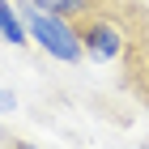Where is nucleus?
<instances>
[{
    "label": "nucleus",
    "mask_w": 149,
    "mask_h": 149,
    "mask_svg": "<svg viewBox=\"0 0 149 149\" xmlns=\"http://www.w3.org/2000/svg\"><path fill=\"white\" fill-rule=\"evenodd\" d=\"M17 13H22V22H26V30H30V38H34V43L43 47L51 60H60V64H77V60L85 56L81 34H77V22L38 9L34 0H22V4H17Z\"/></svg>",
    "instance_id": "obj_1"
},
{
    "label": "nucleus",
    "mask_w": 149,
    "mask_h": 149,
    "mask_svg": "<svg viewBox=\"0 0 149 149\" xmlns=\"http://www.w3.org/2000/svg\"><path fill=\"white\" fill-rule=\"evenodd\" d=\"M38 9L56 13V17H68V22H81V17H90V13H98L102 4H111V0H34Z\"/></svg>",
    "instance_id": "obj_2"
},
{
    "label": "nucleus",
    "mask_w": 149,
    "mask_h": 149,
    "mask_svg": "<svg viewBox=\"0 0 149 149\" xmlns=\"http://www.w3.org/2000/svg\"><path fill=\"white\" fill-rule=\"evenodd\" d=\"M0 38L13 43V47H26V38H30V30H26V22H22V13L13 9L9 0H0Z\"/></svg>",
    "instance_id": "obj_3"
},
{
    "label": "nucleus",
    "mask_w": 149,
    "mask_h": 149,
    "mask_svg": "<svg viewBox=\"0 0 149 149\" xmlns=\"http://www.w3.org/2000/svg\"><path fill=\"white\" fill-rule=\"evenodd\" d=\"M13 107H17V94H9V90H0V115H9Z\"/></svg>",
    "instance_id": "obj_4"
},
{
    "label": "nucleus",
    "mask_w": 149,
    "mask_h": 149,
    "mask_svg": "<svg viewBox=\"0 0 149 149\" xmlns=\"http://www.w3.org/2000/svg\"><path fill=\"white\" fill-rule=\"evenodd\" d=\"M0 149H34V145L22 141V136H4V141H0Z\"/></svg>",
    "instance_id": "obj_5"
}]
</instances>
